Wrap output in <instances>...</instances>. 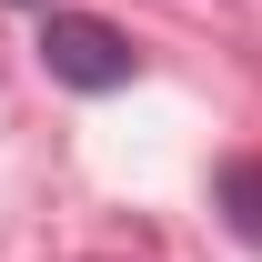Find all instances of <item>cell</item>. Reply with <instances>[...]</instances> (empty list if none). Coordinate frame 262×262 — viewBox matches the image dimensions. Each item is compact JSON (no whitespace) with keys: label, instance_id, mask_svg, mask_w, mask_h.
<instances>
[{"label":"cell","instance_id":"7a4b0ae2","mask_svg":"<svg viewBox=\"0 0 262 262\" xmlns=\"http://www.w3.org/2000/svg\"><path fill=\"white\" fill-rule=\"evenodd\" d=\"M212 212H222V222L262 252V162H252V151H232V162L212 171Z\"/></svg>","mask_w":262,"mask_h":262},{"label":"cell","instance_id":"6da1fadb","mask_svg":"<svg viewBox=\"0 0 262 262\" xmlns=\"http://www.w3.org/2000/svg\"><path fill=\"white\" fill-rule=\"evenodd\" d=\"M40 71L61 81V91H131V51L121 20H101V10H40Z\"/></svg>","mask_w":262,"mask_h":262},{"label":"cell","instance_id":"3957f363","mask_svg":"<svg viewBox=\"0 0 262 262\" xmlns=\"http://www.w3.org/2000/svg\"><path fill=\"white\" fill-rule=\"evenodd\" d=\"M20 10H51V0H20Z\"/></svg>","mask_w":262,"mask_h":262}]
</instances>
